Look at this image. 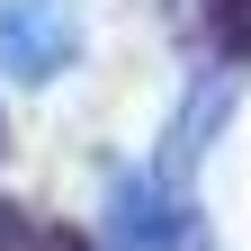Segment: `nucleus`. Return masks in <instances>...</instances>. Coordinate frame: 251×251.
Segmentation results:
<instances>
[{
  "label": "nucleus",
  "instance_id": "f257e3e1",
  "mask_svg": "<svg viewBox=\"0 0 251 251\" xmlns=\"http://www.w3.org/2000/svg\"><path fill=\"white\" fill-rule=\"evenodd\" d=\"M81 27H72V0H0V63L18 81H54L72 63Z\"/></svg>",
  "mask_w": 251,
  "mask_h": 251
},
{
  "label": "nucleus",
  "instance_id": "f03ea898",
  "mask_svg": "<svg viewBox=\"0 0 251 251\" xmlns=\"http://www.w3.org/2000/svg\"><path fill=\"white\" fill-rule=\"evenodd\" d=\"M0 251H90L81 233H54V225H36L27 206H0Z\"/></svg>",
  "mask_w": 251,
  "mask_h": 251
}]
</instances>
